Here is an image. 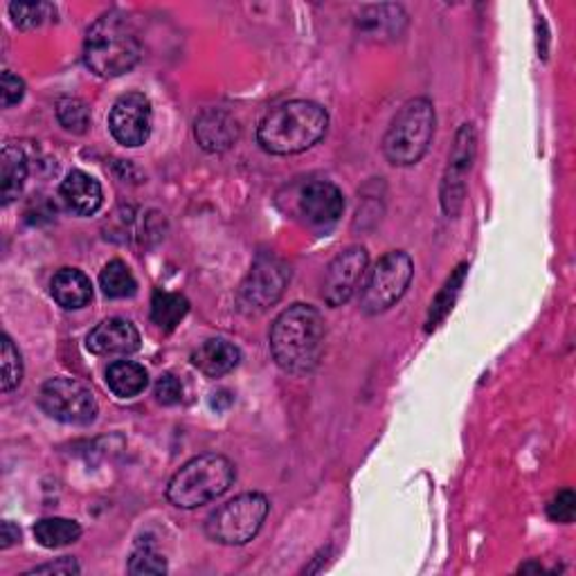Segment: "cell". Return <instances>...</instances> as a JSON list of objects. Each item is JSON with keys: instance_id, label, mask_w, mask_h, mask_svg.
<instances>
[{"instance_id": "6da1fadb", "label": "cell", "mask_w": 576, "mask_h": 576, "mask_svg": "<svg viewBox=\"0 0 576 576\" xmlns=\"http://www.w3.org/2000/svg\"><path fill=\"white\" fill-rule=\"evenodd\" d=\"M325 318L312 304H293L271 327L273 359L286 374L314 372L325 351Z\"/></svg>"}, {"instance_id": "7a4b0ae2", "label": "cell", "mask_w": 576, "mask_h": 576, "mask_svg": "<svg viewBox=\"0 0 576 576\" xmlns=\"http://www.w3.org/2000/svg\"><path fill=\"white\" fill-rule=\"evenodd\" d=\"M329 128V113L306 100L286 102L263 115L257 126V140L273 156H293L316 147Z\"/></svg>"}, {"instance_id": "3957f363", "label": "cell", "mask_w": 576, "mask_h": 576, "mask_svg": "<svg viewBox=\"0 0 576 576\" xmlns=\"http://www.w3.org/2000/svg\"><path fill=\"white\" fill-rule=\"evenodd\" d=\"M140 57L143 43L138 32L122 12H109L88 27L83 61L98 77H122L138 66Z\"/></svg>"}, {"instance_id": "277c9868", "label": "cell", "mask_w": 576, "mask_h": 576, "mask_svg": "<svg viewBox=\"0 0 576 576\" xmlns=\"http://www.w3.org/2000/svg\"><path fill=\"white\" fill-rule=\"evenodd\" d=\"M237 479V468L226 455H199L169 479L167 500L179 509H199L224 496Z\"/></svg>"}, {"instance_id": "5b68a950", "label": "cell", "mask_w": 576, "mask_h": 576, "mask_svg": "<svg viewBox=\"0 0 576 576\" xmlns=\"http://www.w3.org/2000/svg\"><path fill=\"white\" fill-rule=\"evenodd\" d=\"M434 109L426 98L408 100L392 117L385 138L383 154L394 167L417 165L430 149L434 138Z\"/></svg>"}, {"instance_id": "8992f818", "label": "cell", "mask_w": 576, "mask_h": 576, "mask_svg": "<svg viewBox=\"0 0 576 576\" xmlns=\"http://www.w3.org/2000/svg\"><path fill=\"white\" fill-rule=\"evenodd\" d=\"M271 511V502L263 494L248 492L241 494L226 505H221L216 511H212L205 520V534L218 543L228 547H239L250 543Z\"/></svg>"}, {"instance_id": "52a82bcc", "label": "cell", "mask_w": 576, "mask_h": 576, "mask_svg": "<svg viewBox=\"0 0 576 576\" xmlns=\"http://www.w3.org/2000/svg\"><path fill=\"white\" fill-rule=\"evenodd\" d=\"M415 263L408 252L392 250L383 255L372 269L368 282L361 286V308L368 316L385 314L402 300L413 282Z\"/></svg>"}, {"instance_id": "ba28073f", "label": "cell", "mask_w": 576, "mask_h": 576, "mask_svg": "<svg viewBox=\"0 0 576 576\" xmlns=\"http://www.w3.org/2000/svg\"><path fill=\"white\" fill-rule=\"evenodd\" d=\"M38 406L48 417L68 426L93 423L100 413L95 394L77 379L68 376H57L43 383Z\"/></svg>"}, {"instance_id": "9c48e42d", "label": "cell", "mask_w": 576, "mask_h": 576, "mask_svg": "<svg viewBox=\"0 0 576 576\" xmlns=\"http://www.w3.org/2000/svg\"><path fill=\"white\" fill-rule=\"evenodd\" d=\"M286 263L278 257H259L239 286L237 302L246 316H261L280 302L289 284Z\"/></svg>"}, {"instance_id": "30bf717a", "label": "cell", "mask_w": 576, "mask_h": 576, "mask_svg": "<svg viewBox=\"0 0 576 576\" xmlns=\"http://www.w3.org/2000/svg\"><path fill=\"white\" fill-rule=\"evenodd\" d=\"M368 266H370V255L363 246H351L340 255H336L325 273L323 300L331 308L347 304L363 286Z\"/></svg>"}, {"instance_id": "8fae6325", "label": "cell", "mask_w": 576, "mask_h": 576, "mask_svg": "<svg viewBox=\"0 0 576 576\" xmlns=\"http://www.w3.org/2000/svg\"><path fill=\"white\" fill-rule=\"evenodd\" d=\"M151 126L154 111L147 95L126 93L113 104L109 115V128L117 145L128 149L143 147L151 136Z\"/></svg>"}, {"instance_id": "7c38bea8", "label": "cell", "mask_w": 576, "mask_h": 576, "mask_svg": "<svg viewBox=\"0 0 576 576\" xmlns=\"http://www.w3.org/2000/svg\"><path fill=\"white\" fill-rule=\"evenodd\" d=\"M475 158V128L462 124L449 158V169L441 183V207L449 216H458L466 196V173Z\"/></svg>"}, {"instance_id": "4fadbf2b", "label": "cell", "mask_w": 576, "mask_h": 576, "mask_svg": "<svg viewBox=\"0 0 576 576\" xmlns=\"http://www.w3.org/2000/svg\"><path fill=\"white\" fill-rule=\"evenodd\" d=\"M297 210L306 221V226H312L316 230H329L342 216L345 196L334 183L314 181L300 192Z\"/></svg>"}, {"instance_id": "5bb4252c", "label": "cell", "mask_w": 576, "mask_h": 576, "mask_svg": "<svg viewBox=\"0 0 576 576\" xmlns=\"http://www.w3.org/2000/svg\"><path fill=\"white\" fill-rule=\"evenodd\" d=\"M86 347L95 357H128L140 349V331L124 318H109L88 334Z\"/></svg>"}, {"instance_id": "9a60e30c", "label": "cell", "mask_w": 576, "mask_h": 576, "mask_svg": "<svg viewBox=\"0 0 576 576\" xmlns=\"http://www.w3.org/2000/svg\"><path fill=\"white\" fill-rule=\"evenodd\" d=\"M194 138L210 154L228 151L239 140V124L228 111L207 109L194 122Z\"/></svg>"}, {"instance_id": "2e32d148", "label": "cell", "mask_w": 576, "mask_h": 576, "mask_svg": "<svg viewBox=\"0 0 576 576\" xmlns=\"http://www.w3.org/2000/svg\"><path fill=\"white\" fill-rule=\"evenodd\" d=\"M408 16L402 5H370L357 19V30L363 38L385 43L404 34Z\"/></svg>"}, {"instance_id": "e0dca14e", "label": "cell", "mask_w": 576, "mask_h": 576, "mask_svg": "<svg viewBox=\"0 0 576 576\" xmlns=\"http://www.w3.org/2000/svg\"><path fill=\"white\" fill-rule=\"evenodd\" d=\"M59 192L66 207L77 216H93L104 203V192L100 181L81 169H72L66 176Z\"/></svg>"}, {"instance_id": "ac0fdd59", "label": "cell", "mask_w": 576, "mask_h": 576, "mask_svg": "<svg viewBox=\"0 0 576 576\" xmlns=\"http://www.w3.org/2000/svg\"><path fill=\"white\" fill-rule=\"evenodd\" d=\"M241 361V351L226 338H210L192 353V365L207 379L230 374Z\"/></svg>"}, {"instance_id": "d6986e66", "label": "cell", "mask_w": 576, "mask_h": 576, "mask_svg": "<svg viewBox=\"0 0 576 576\" xmlns=\"http://www.w3.org/2000/svg\"><path fill=\"white\" fill-rule=\"evenodd\" d=\"M55 302L68 312H77L93 300V284L77 269H61L50 284Z\"/></svg>"}, {"instance_id": "ffe728a7", "label": "cell", "mask_w": 576, "mask_h": 576, "mask_svg": "<svg viewBox=\"0 0 576 576\" xmlns=\"http://www.w3.org/2000/svg\"><path fill=\"white\" fill-rule=\"evenodd\" d=\"M25 181H27V158L23 149L14 145H5L3 156H0V199H3V205H10L19 199Z\"/></svg>"}, {"instance_id": "44dd1931", "label": "cell", "mask_w": 576, "mask_h": 576, "mask_svg": "<svg viewBox=\"0 0 576 576\" xmlns=\"http://www.w3.org/2000/svg\"><path fill=\"white\" fill-rule=\"evenodd\" d=\"M106 385L117 398H136L149 385V372L136 361H115L106 370Z\"/></svg>"}, {"instance_id": "7402d4cb", "label": "cell", "mask_w": 576, "mask_h": 576, "mask_svg": "<svg viewBox=\"0 0 576 576\" xmlns=\"http://www.w3.org/2000/svg\"><path fill=\"white\" fill-rule=\"evenodd\" d=\"M34 539L46 550H61L81 539V527L70 518H43L34 524Z\"/></svg>"}, {"instance_id": "603a6c76", "label": "cell", "mask_w": 576, "mask_h": 576, "mask_svg": "<svg viewBox=\"0 0 576 576\" xmlns=\"http://www.w3.org/2000/svg\"><path fill=\"white\" fill-rule=\"evenodd\" d=\"M190 314V302L181 293L156 291L151 297V323L162 331H173Z\"/></svg>"}, {"instance_id": "cb8c5ba5", "label": "cell", "mask_w": 576, "mask_h": 576, "mask_svg": "<svg viewBox=\"0 0 576 576\" xmlns=\"http://www.w3.org/2000/svg\"><path fill=\"white\" fill-rule=\"evenodd\" d=\"M100 289L111 300H124V297L136 295L138 282L136 278H133V273L128 271V266L124 261L113 259L104 266V271L100 273Z\"/></svg>"}, {"instance_id": "d4e9b609", "label": "cell", "mask_w": 576, "mask_h": 576, "mask_svg": "<svg viewBox=\"0 0 576 576\" xmlns=\"http://www.w3.org/2000/svg\"><path fill=\"white\" fill-rule=\"evenodd\" d=\"M464 275H466V263L460 266V269L453 273V278L447 282V286L441 289V293L434 297V302L430 306V316H428V331H432L441 320L449 316V312L455 304V297L460 295Z\"/></svg>"}, {"instance_id": "484cf974", "label": "cell", "mask_w": 576, "mask_h": 576, "mask_svg": "<svg viewBox=\"0 0 576 576\" xmlns=\"http://www.w3.org/2000/svg\"><path fill=\"white\" fill-rule=\"evenodd\" d=\"M10 16L16 27L34 30L53 21L57 16V8L53 3H46V0H38V3H12Z\"/></svg>"}, {"instance_id": "4316f807", "label": "cell", "mask_w": 576, "mask_h": 576, "mask_svg": "<svg viewBox=\"0 0 576 576\" xmlns=\"http://www.w3.org/2000/svg\"><path fill=\"white\" fill-rule=\"evenodd\" d=\"M0 359H3V379H0V387H3V392H12L23 381V359L19 347L8 334L0 338Z\"/></svg>"}, {"instance_id": "83f0119b", "label": "cell", "mask_w": 576, "mask_h": 576, "mask_svg": "<svg viewBox=\"0 0 576 576\" xmlns=\"http://www.w3.org/2000/svg\"><path fill=\"white\" fill-rule=\"evenodd\" d=\"M57 120L66 131L81 136V133H86L88 126H91V109H88L81 100L66 98L57 106Z\"/></svg>"}, {"instance_id": "f1b7e54d", "label": "cell", "mask_w": 576, "mask_h": 576, "mask_svg": "<svg viewBox=\"0 0 576 576\" xmlns=\"http://www.w3.org/2000/svg\"><path fill=\"white\" fill-rule=\"evenodd\" d=\"M131 574H165L167 563L151 545H138L128 558Z\"/></svg>"}, {"instance_id": "f546056e", "label": "cell", "mask_w": 576, "mask_h": 576, "mask_svg": "<svg viewBox=\"0 0 576 576\" xmlns=\"http://www.w3.org/2000/svg\"><path fill=\"white\" fill-rule=\"evenodd\" d=\"M154 396L162 406H179L183 402V383L173 374H165L158 379L154 387Z\"/></svg>"}, {"instance_id": "4dcf8cb0", "label": "cell", "mask_w": 576, "mask_h": 576, "mask_svg": "<svg viewBox=\"0 0 576 576\" xmlns=\"http://www.w3.org/2000/svg\"><path fill=\"white\" fill-rule=\"evenodd\" d=\"M547 516L554 522H561V524L572 522L574 516H576V496H574V492H569V489L558 492L554 496V500L547 505Z\"/></svg>"}, {"instance_id": "1f68e13d", "label": "cell", "mask_w": 576, "mask_h": 576, "mask_svg": "<svg viewBox=\"0 0 576 576\" xmlns=\"http://www.w3.org/2000/svg\"><path fill=\"white\" fill-rule=\"evenodd\" d=\"M0 95H3V109H12L14 104H19L25 95V83L21 77H16L14 72L5 70L3 72V83H0Z\"/></svg>"}, {"instance_id": "d6a6232c", "label": "cell", "mask_w": 576, "mask_h": 576, "mask_svg": "<svg viewBox=\"0 0 576 576\" xmlns=\"http://www.w3.org/2000/svg\"><path fill=\"white\" fill-rule=\"evenodd\" d=\"M79 572H81L79 563L75 558H70V556H64V558H59L55 563L38 565L34 569H30L27 574H79Z\"/></svg>"}, {"instance_id": "836d02e7", "label": "cell", "mask_w": 576, "mask_h": 576, "mask_svg": "<svg viewBox=\"0 0 576 576\" xmlns=\"http://www.w3.org/2000/svg\"><path fill=\"white\" fill-rule=\"evenodd\" d=\"M19 541H21L19 527H16L12 520H5V522H3V529H0V547L10 550V547H14Z\"/></svg>"}]
</instances>
